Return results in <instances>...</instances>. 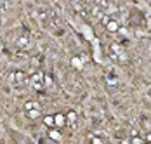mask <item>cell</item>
I'll list each match as a JSON object with an SVG mask.
<instances>
[{"mask_svg":"<svg viewBox=\"0 0 151 144\" xmlns=\"http://www.w3.org/2000/svg\"><path fill=\"white\" fill-rule=\"evenodd\" d=\"M11 43L14 49H28L31 45V38H30V31L26 30H17L12 33L11 37Z\"/></svg>","mask_w":151,"mask_h":144,"instance_id":"6da1fadb","label":"cell"},{"mask_svg":"<svg viewBox=\"0 0 151 144\" xmlns=\"http://www.w3.org/2000/svg\"><path fill=\"white\" fill-rule=\"evenodd\" d=\"M9 84H11V87H14L16 90H23V89H26L30 85V78L23 71H12L9 75Z\"/></svg>","mask_w":151,"mask_h":144,"instance_id":"7a4b0ae2","label":"cell"},{"mask_svg":"<svg viewBox=\"0 0 151 144\" xmlns=\"http://www.w3.org/2000/svg\"><path fill=\"white\" fill-rule=\"evenodd\" d=\"M23 113L30 120H37V118L42 116V108L37 101H26L23 104Z\"/></svg>","mask_w":151,"mask_h":144,"instance_id":"3957f363","label":"cell"},{"mask_svg":"<svg viewBox=\"0 0 151 144\" xmlns=\"http://www.w3.org/2000/svg\"><path fill=\"white\" fill-rule=\"evenodd\" d=\"M45 84H49V80L45 78V75L44 73H35V75H31L30 76V87L31 89H35V90H42Z\"/></svg>","mask_w":151,"mask_h":144,"instance_id":"277c9868","label":"cell"},{"mask_svg":"<svg viewBox=\"0 0 151 144\" xmlns=\"http://www.w3.org/2000/svg\"><path fill=\"white\" fill-rule=\"evenodd\" d=\"M109 56L115 59V61H120V63H125L127 61V54H125V50H123V47L118 45V43H113V45H109Z\"/></svg>","mask_w":151,"mask_h":144,"instance_id":"5b68a950","label":"cell"},{"mask_svg":"<svg viewBox=\"0 0 151 144\" xmlns=\"http://www.w3.org/2000/svg\"><path fill=\"white\" fill-rule=\"evenodd\" d=\"M87 139H89L91 143H96V144H103V143H108V141H109V137H108L106 134H103V130H94L92 134L87 135Z\"/></svg>","mask_w":151,"mask_h":144,"instance_id":"8992f818","label":"cell"},{"mask_svg":"<svg viewBox=\"0 0 151 144\" xmlns=\"http://www.w3.org/2000/svg\"><path fill=\"white\" fill-rule=\"evenodd\" d=\"M76 123H78V115L75 111H66V127L75 129Z\"/></svg>","mask_w":151,"mask_h":144,"instance_id":"52a82bcc","label":"cell"},{"mask_svg":"<svg viewBox=\"0 0 151 144\" xmlns=\"http://www.w3.org/2000/svg\"><path fill=\"white\" fill-rule=\"evenodd\" d=\"M9 11H11V2L0 0V19H4L5 14H9Z\"/></svg>","mask_w":151,"mask_h":144,"instance_id":"ba28073f","label":"cell"},{"mask_svg":"<svg viewBox=\"0 0 151 144\" xmlns=\"http://www.w3.org/2000/svg\"><path fill=\"white\" fill-rule=\"evenodd\" d=\"M71 66L76 70H82L85 66V58H73L71 59Z\"/></svg>","mask_w":151,"mask_h":144,"instance_id":"9c48e42d","label":"cell"}]
</instances>
